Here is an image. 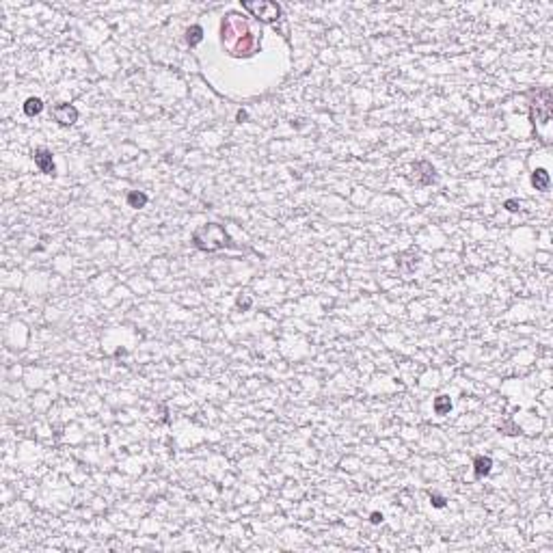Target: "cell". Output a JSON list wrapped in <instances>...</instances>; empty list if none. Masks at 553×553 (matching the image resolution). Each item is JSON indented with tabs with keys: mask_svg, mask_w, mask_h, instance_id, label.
I'll return each mask as SVG.
<instances>
[{
	"mask_svg": "<svg viewBox=\"0 0 553 553\" xmlns=\"http://www.w3.org/2000/svg\"><path fill=\"white\" fill-rule=\"evenodd\" d=\"M370 521H372V523H380V521H382V514H380V512H372Z\"/></svg>",
	"mask_w": 553,
	"mask_h": 553,
	"instance_id": "obj_15",
	"label": "cell"
},
{
	"mask_svg": "<svg viewBox=\"0 0 553 553\" xmlns=\"http://www.w3.org/2000/svg\"><path fill=\"white\" fill-rule=\"evenodd\" d=\"M242 9L259 22H277L281 18V7L272 0H242Z\"/></svg>",
	"mask_w": 553,
	"mask_h": 553,
	"instance_id": "obj_3",
	"label": "cell"
},
{
	"mask_svg": "<svg viewBox=\"0 0 553 553\" xmlns=\"http://www.w3.org/2000/svg\"><path fill=\"white\" fill-rule=\"evenodd\" d=\"M186 39H188L190 46L201 44V39H203V28H201V26H190L188 30H186Z\"/></svg>",
	"mask_w": 553,
	"mask_h": 553,
	"instance_id": "obj_12",
	"label": "cell"
},
{
	"mask_svg": "<svg viewBox=\"0 0 553 553\" xmlns=\"http://www.w3.org/2000/svg\"><path fill=\"white\" fill-rule=\"evenodd\" d=\"M192 244L197 246L199 251L212 253V251H218V249H225V246H229V244H232V238H229V234L225 232L223 225L208 223V225H201L199 229H194Z\"/></svg>",
	"mask_w": 553,
	"mask_h": 553,
	"instance_id": "obj_2",
	"label": "cell"
},
{
	"mask_svg": "<svg viewBox=\"0 0 553 553\" xmlns=\"http://www.w3.org/2000/svg\"><path fill=\"white\" fill-rule=\"evenodd\" d=\"M491 469H493V458L491 456H475V461H473L475 478H484V475H489Z\"/></svg>",
	"mask_w": 553,
	"mask_h": 553,
	"instance_id": "obj_7",
	"label": "cell"
},
{
	"mask_svg": "<svg viewBox=\"0 0 553 553\" xmlns=\"http://www.w3.org/2000/svg\"><path fill=\"white\" fill-rule=\"evenodd\" d=\"M551 113H553V97H551V91L549 89H540L536 93V102L532 104V119L534 123H549L551 119Z\"/></svg>",
	"mask_w": 553,
	"mask_h": 553,
	"instance_id": "obj_4",
	"label": "cell"
},
{
	"mask_svg": "<svg viewBox=\"0 0 553 553\" xmlns=\"http://www.w3.org/2000/svg\"><path fill=\"white\" fill-rule=\"evenodd\" d=\"M127 206L130 208H145L147 206V194L145 192H139V190H132L130 194H127Z\"/></svg>",
	"mask_w": 553,
	"mask_h": 553,
	"instance_id": "obj_9",
	"label": "cell"
},
{
	"mask_svg": "<svg viewBox=\"0 0 553 553\" xmlns=\"http://www.w3.org/2000/svg\"><path fill=\"white\" fill-rule=\"evenodd\" d=\"M220 37H223V44L229 48L232 56H251L257 50V37H255V32H251L246 20L238 13H227L223 18Z\"/></svg>",
	"mask_w": 553,
	"mask_h": 553,
	"instance_id": "obj_1",
	"label": "cell"
},
{
	"mask_svg": "<svg viewBox=\"0 0 553 553\" xmlns=\"http://www.w3.org/2000/svg\"><path fill=\"white\" fill-rule=\"evenodd\" d=\"M244 119H246V113H244V110H240V113H238V121H244Z\"/></svg>",
	"mask_w": 553,
	"mask_h": 553,
	"instance_id": "obj_16",
	"label": "cell"
},
{
	"mask_svg": "<svg viewBox=\"0 0 553 553\" xmlns=\"http://www.w3.org/2000/svg\"><path fill=\"white\" fill-rule=\"evenodd\" d=\"M52 115L61 125H74L76 121H78V108L72 106V104H58L52 110Z\"/></svg>",
	"mask_w": 553,
	"mask_h": 553,
	"instance_id": "obj_5",
	"label": "cell"
},
{
	"mask_svg": "<svg viewBox=\"0 0 553 553\" xmlns=\"http://www.w3.org/2000/svg\"><path fill=\"white\" fill-rule=\"evenodd\" d=\"M35 165H37V169L41 173H48V175H54V171H56V167H54V160H52V151H48V149H37L35 151Z\"/></svg>",
	"mask_w": 553,
	"mask_h": 553,
	"instance_id": "obj_6",
	"label": "cell"
},
{
	"mask_svg": "<svg viewBox=\"0 0 553 553\" xmlns=\"http://www.w3.org/2000/svg\"><path fill=\"white\" fill-rule=\"evenodd\" d=\"M532 184H534V188L536 190H549V184H551V177L547 173V169H536V171L532 173Z\"/></svg>",
	"mask_w": 553,
	"mask_h": 553,
	"instance_id": "obj_8",
	"label": "cell"
},
{
	"mask_svg": "<svg viewBox=\"0 0 553 553\" xmlns=\"http://www.w3.org/2000/svg\"><path fill=\"white\" fill-rule=\"evenodd\" d=\"M430 499H432V506H435V508H443L445 506V499L441 497V495H437V493H430Z\"/></svg>",
	"mask_w": 553,
	"mask_h": 553,
	"instance_id": "obj_13",
	"label": "cell"
},
{
	"mask_svg": "<svg viewBox=\"0 0 553 553\" xmlns=\"http://www.w3.org/2000/svg\"><path fill=\"white\" fill-rule=\"evenodd\" d=\"M506 210H510V212H516L518 210V203L514 201V199H508L506 201Z\"/></svg>",
	"mask_w": 553,
	"mask_h": 553,
	"instance_id": "obj_14",
	"label": "cell"
},
{
	"mask_svg": "<svg viewBox=\"0 0 553 553\" xmlns=\"http://www.w3.org/2000/svg\"><path fill=\"white\" fill-rule=\"evenodd\" d=\"M41 110H44V102H41L39 97H28L26 102H24V113H26L28 117L39 115Z\"/></svg>",
	"mask_w": 553,
	"mask_h": 553,
	"instance_id": "obj_10",
	"label": "cell"
},
{
	"mask_svg": "<svg viewBox=\"0 0 553 553\" xmlns=\"http://www.w3.org/2000/svg\"><path fill=\"white\" fill-rule=\"evenodd\" d=\"M449 411H452V400H449L447 396H439L435 400V413L437 415H445Z\"/></svg>",
	"mask_w": 553,
	"mask_h": 553,
	"instance_id": "obj_11",
	"label": "cell"
}]
</instances>
